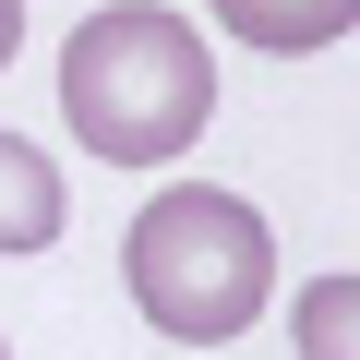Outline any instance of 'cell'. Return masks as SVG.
Here are the masks:
<instances>
[{
    "label": "cell",
    "instance_id": "cell-1",
    "mask_svg": "<svg viewBox=\"0 0 360 360\" xmlns=\"http://www.w3.org/2000/svg\"><path fill=\"white\" fill-rule=\"evenodd\" d=\"M60 120L108 168H168L217 120V60H205V37L168 0H108L60 49Z\"/></svg>",
    "mask_w": 360,
    "mask_h": 360
},
{
    "label": "cell",
    "instance_id": "cell-2",
    "mask_svg": "<svg viewBox=\"0 0 360 360\" xmlns=\"http://www.w3.org/2000/svg\"><path fill=\"white\" fill-rule=\"evenodd\" d=\"M120 276H132V312L156 336L229 348L264 312V288H276V229L240 193H217V180H168V193L132 217V240H120Z\"/></svg>",
    "mask_w": 360,
    "mask_h": 360
},
{
    "label": "cell",
    "instance_id": "cell-3",
    "mask_svg": "<svg viewBox=\"0 0 360 360\" xmlns=\"http://www.w3.org/2000/svg\"><path fill=\"white\" fill-rule=\"evenodd\" d=\"M217 25L264 60H300V49H336L360 25V0H217Z\"/></svg>",
    "mask_w": 360,
    "mask_h": 360
},
{
    "label": "cell",
    "instance_id": "cell-4",
    "mask_svg": "<svg viewBox=\"0 0 360 360\" xmlns=\"http://www.w3.org/2000/svg\"><path fill=\"white\" fill-rule=\"evenodd\" d=\"M49 240H60V168L49 144L0 132V252H49Z\"/></svg>",
    "mask_w": 360,
    "mask_h": 360
},
{
    "label": "cell",
    "instance_id": "cell-5",
    "mask_svg": "<svg viewBox=\"0 0 360 360\" xmlns=\"http://www.w3.org/2000/svg\"><path fill=\"white\" fill-rule=\"evenodd\" d=\"M288 324H300V360H360V276H312Z\"/></svg>",
    "mask_w": 360,
    "mask_h": 360
},
{
    "label": "cell",
    "instance_id": "cell-6",
    "mask_svg": "<svg viewBox=\"0 0 360 360\" xmlns=\"http://www.w3.org/2000/svg\"><path fill=\"white\" fill-rule=\"evenodd\" d=\"M25 49V0H0V60H13Z\"/></svg>",
    "mask_w": 360,
    "mask_h": 360
},
{
    "label": "cell",
    "instance_id": "cell-7",
    "mask_svg": "<svg viewBox=\"0 0 360 360\" xmlns=\"http://www.w3.org/2000/svg\"><path fill=\"white\" fill-rule=\"evenodd\" d=\"M0 360H13V348H0Z\"/></svg>",
    "mask_w": 360,
    "mask_h": 360
}]
</instances>
